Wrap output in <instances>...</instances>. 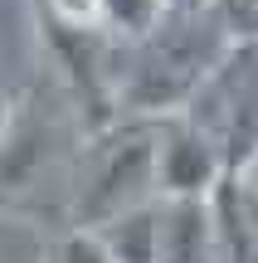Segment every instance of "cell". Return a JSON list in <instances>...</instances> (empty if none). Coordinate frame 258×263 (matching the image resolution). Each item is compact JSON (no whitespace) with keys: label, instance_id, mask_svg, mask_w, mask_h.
<instances>
[{"label":"cell","instance_id":"6da1fadb","mask_svg":"<svg viewBox=\"0 0 258 263\" xmlns=\"http://www.w3.org/2000/svg\"><path fill=\"white\" fill-rule=\"evenodd\" d=\"M224 59V44H200V15H166L146 29L132 78L122 83V103L132 112H166L200 88V78Z\"/></svg>","mask_w":258,"mask_h":263},{"label":"cell","instance_id":"7a4b0ae2","mask_svg":"<svg viewBox=\"0 0 258 263\" xmlns=\"http://www.w3.org/2000/svg\"><path fill=\"white\" fill-rule=\"evenodd\" d=\"M156 190V127H122L88 146V171H78L73 224L97 229Z\"/></svg>","mask_w":258,"mask_h":263},{"label":"cell","instance_id":"3957f363","mask_svg":"<svg viewBox=\"0 0 258 263\" xmlns=\"http://www.w3.org/2000/svg\"><path fill=\"white\" fill-rule=\"evenodd\" d=\"M224 176V151L195 122H166L156 132V190L161 195H210Z\"/></svg>","mask_w":258,"mask_h":263},{"label":"cell","instance_id":"277c9868","mask_svg":"<svg viewBox=\"0 0 258 263\" xmlns=\"http://www.w3.org/2000/svg\"><path fill=\"white\" fill-rule=\"evenodd\" d=\"M156 263H214L205 195H166V205H156Z\"/></svg>","mask_w":258,"mask_h":263},{"label":"cell","instance_id":"5b68a950","mask_svg":"<svg viewBox=\"0 0 258 263\" xmlns=\"http://www.w3.org/2000/svg\"><path fill=\"white\" fill-rule=\"evenodd\" d=\"M214 224V263H258V215L249 210L234 171H224L205 195Z\"/></svg>","mask_w":258,"mask_h":263},{"label":"cell","instance_id":"8992f818","mask_svg":"<svg viewBox=\"0 0 258 263\" xmlns=\"http://www.w3.org/2000/svg\"><path fill=\"white\" fill-rule=\"evenodd\" d=\"M88 234L103 244L107 263H156V205H132Z\"/></svg>","mask_w":258,"mask_h":263},{"label":"cell","instance_id":"52a82bcc","mask_svg":"<svg viewBox=\"0 0 258 263\" xmlns=\"http://www.w3.org/2000/svg\"><path fill=\"white\" fill-rule=\"evenodd\" d=\"M161 5L156 0H103V20L107 25H122L127 34H146L156 25Z\"/></svg>","mask_w":258,"mask_h":263},{"label":"cell","instance_id":"ba28073f","mask_svg":"<svg viewBox=\"0 0 258 263\" xmlns=\"http://www.w3.org/2000/svg\"><path fill=\"white\" fill-rule=\"evenodd\" d=\"M54 29H93L103 20V0H49Z\"/></svg>","mask_w":258,"mask_h":263},{"label":"cell","instance_id":"9c48e42d","mask_svg":"<svg viewBox=\"0 0 258 263\" xmlns=\"http://www.w3.org/2000/svg\"><path fill=\"white\" fill-rule=\"evenodd\" d=\"M58 263H107L103 244H97L88 229H73V234L58 244Z\"/></svg>","mask_w":258,"mask_h":263},{"label":"cell","instance_id":"30bf717a","mask_svg":"<svg viewBox=\"0 0 258 263\" xmlns=\"http://www.w3.org/2000/svg\"><path fill=\"white\" fill-rule=\"evenodd\" d=\"M156 5H161V15H205L214 0H156Z\"/></svg>","mask_w":258,"mask_h":263},{"label":"cell","instance_id":"8fae6325","mask_svg":"<svg viewBox=\"0 0 258 263\" xmlns=\"http://www.w3.org/2000/svg\"><path fill=\"white\" fill-rule=\"evenodd\" d=\"M10 112H15V103H10V93L0 88V141H5V132H10Z\"/></svg>","mask_w":258,"mask_h":263}]
</instances>
